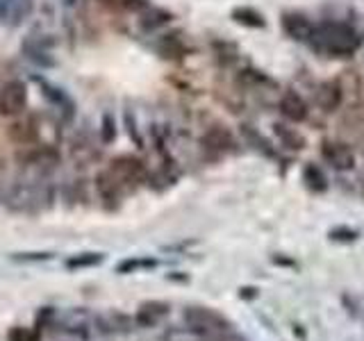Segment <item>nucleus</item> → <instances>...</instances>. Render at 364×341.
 <instances>
[{
    "instance_id": "1a4fd4ad",
    "label": "nucleus",
    "mask_w": 364,
    "mask_h": 341,
    "mask_svg": "<svg viewBox=\"0 0 364 341\" xmlns=\"http://www.w3.org/2000/svg\"><path fill=\"white\" fill-rule=\"evenodd\" d=\"M37 136H39V128L32 119H18L9 125V139L16 144L30 146L37 141Z\"/></svg>"
},
{
    "instance_id": "ddd939ff",
    "label": "nucleus",
    "mask_w": 364,
    "mask_h": 341,
    "mask_svg": "<svg viewBox=\"0 0 364 341\" xmlns=\"http://www.w3.org/2000/svg\"><path fill=\"white\" fill-rule=\"evenodd\" d=\"M41 87H43V96L48 98L53 105H57L60 109H64L68 117L73 114V102L68 100V96L64 94L62 89H57V87H53V85H48V82H41Z\"/></svg>"
},
{
    "instance_id": "a211bd4d",
    "label": "nucleus",
    "mask_w": 364,
    "mask_h": 341,
    "mask_svg": "<svg viewBox=\"0 0 364 341\" xmlns=\"http://www.w3.org/2000/svg\"><path fill=\"white\" fill-rule=\"evenodd\" d=\"M232 18H235L237 23H242V26H248V28H262V26H264V21H262V16L257 14L255 9H250V7L235 9V11H232Z\"/></svg>"
},
{
    "instance_id": "f257e3e1",
    "label": "nucleus",
    "mask_w": 364,
    "mask_h": 341,
    "mask_svg": "<svg viewBox=\"0 0 364 341\" xmlns=\"http://www.w3.org/2000/svg\"><path fill=\"white\" fill-rule=\"evenodd\" d=\"M310 43L321 53L348 57L360 48V37L350 26H346V23L328 21V23H321V26H314V34Z\"/></svg>"
},
{
    "instance_id": "39448f33",
    "label": "nucleus",
    "mask_w": 364,
    "mask_h": 341,
    "mask_svg": "<svg viewBox=\"0 0 364 341\" xmlns=\"http://www.w3.org/2000/svg\"><path fill=\"white\" fill-rule=\"evenodd\" d=\"M321 157L337 170H350L355 166V155H353L350 148L341 141H323Z\"/></svg>"
},
{
    "instance_id": "423d86ee",
    "label": "nucleus",
    "mask_w": 364,
    "mask_h": 341,
    "mask_svg": "<svg viewBox=\"0 0 364 341\" xmlns=\"http://www.w3.org/2000/svg\"><path fill=\"white\" fill-rule=\"evenodd\" d=\"M280 112L294 123H301L307 119V105L296 91H284L280 96Z\"/></svg>"
},
{
    "instance_id": "393cba45",
    "label": "nucleus",
    "mask_w": 364,
    "mask_h": 341,
    "mask_svg": "<svg viewBox=\"0 0 364 341\" xmlns=\"http://www.w3.org/2000/svg\"><path fill=\"white\" fill-rule=\"evenodd\" d=\"M53 253H18L14 255V259L18 261H41V259H50Z\"/></svg>"
},
{
    "instance_id": "2eb2a0df",
    "label": "nucleus",
    "mask_w": 364,
    "mask_h": 341,
    "mask_svg": "<svg viewBox=\"0 0 364 341\" xmlns=\"http://www.w3.org/2000/svg\"><path fill=\"white\" fill-rule=\"evenodd\" d=\"M303 180L307 182V187L314 189V191H326L328 189V178L323 175V170L314 166V164H307L303 168Z\"/></svg>"
},
{
    "instance_id": "aec40b11",
    "label": "nucleus",
    "mask_w": 364,
    "mask_h": 341,
    "mask_svg": "<svg viewBox=\"0 0 364 341\" xmlns=\"http://www.w3.org/2000/svg\"><path fill=\"white\" fill-rule=\"evenodd\" d=\"M276 134L284 141V146H289V148H303V139H301V136L296 134L294 130H289L287 125L278 123V125H276Z\"/></svg>"
},
{
    "instance_id": "7ed1b4c3",
    "label": "nucleus",
    "mask_w": 364,
    "mask_h": 341,
    "mask_svg": "<svg viewBox=\"0 0 364 341\" xmlns=\"http://www.w3.org/2000/svg\"><path fill=\"white\" fill-rule=\"evenodd\" d=\"M109 175L119 182V185H136V182H144L146 178V168L136 157L132 155H121L112 162V166L107 168Z\"/></svg>"
},
{
    "instance_id": "f8f14e48",
    "label": "nucleus",
    "mask_w": 364,
    "mask_h": 341,
    "mask_svg": "<svg viewBox=\"0 0 364 341\" xmlns=\"http://www.w3.org/2000/svg\"><path fill=\"white\" fill-rule=\"evenodd\" d=\"M98 323L102 325L105 332H130L134 325V318L125 314H109L105 318H98Z\"/></svg>"
},
{
    "instance_id": "6e6552de",
    "label": "nucleus",
    "mask_w": 364,
    "mask_h": 341,
    "mask_svg": "<svg viewBox=\"0 0 364 341\" xmlns=\"http://www.w3.org/2000/svg\"><path fill=\"white\" fill-rule=\"evenodd\" d=\"M166 314H168V305L166 303L151 301V303H144L139 307V312H136V316H134V323L141 325V328H151L157 321H162Z\"/></svg>"
},
{
    "instance_id": "b1692460",
    "label": "nucleus",
    "mask_w": 364,
    "mask_h": 341,
    "mask_svg": "<svg viewBox=\"0 0 364 341\" xmlns=\"http://www.w3.org/2000/svg\"><path fill=\"white\" fill-rule=\"evenodd\" d=\"M114 121H112V117H102V141H112L114 139Z\"/></svg>"
},
{
    "instance_id": "f3484780",
    "label": "nucleus",
    "mask_w": 364,
    "mask_h": 341,
    "mask_svg": "<svg viewBox=\"0 0 364 341\" xmlns=\"http://www.w3.org/2000/svg\"><path fill=\"white\" fill-rule=\"evenodd\" d=\"M157 261L151 257H130V259H123L121 264L117 266L119 273H134V271H141V269H155Z\"/></svg>"
},
{
    "instance_id": "6ab92c4d",
    "label": "nucleus",
    "mask_w": 364,
    "mask_h": 341,
    "mask_svg": "<svg viewBox=\"0 0 364 341\" xmlns=\"http://www.w3.org/2000/svg\"><path fill=\"white\" fill-rule=\"evenodd\" d=\"M242 132H244V136L246 139L253 144V148L255 151H262L264 155H273V151H271V146H269V141L264 139V136H262L259 132H255L253 128H250V125H242Z\"/></svg>"
},
{
    "instance_id": "9d476101",
    "label": "nucleus",
    "mask_w": 364,
    "mask_h": 341,
    "mask_svg": "<svg viewBox=\"0 0 364 341\" xmlns=\"http://www.w3.org/2000/svg\"><path fill=\"white\" fill-rule=\"evenodd\" d=\"M32 7V0H0V21L21 23Z\"/></svg>"
},
{
    "instance_id": "20e7f679",
    "label": "nucleus",
    "mask_w": 364,
    "mask_h": 341,
    "mask_svg": "<svg viewBox=\"0 0 364 341\" xmlns=\"http://www.w3.org/2000/svg\"><path fill=\"white\" fill-rule=\"evenodd\" d=\"M28 102V89L18 80H11L0 89V114L3 117H16L26 109Z\"/></svg>"
},
{
    "instance_id": "dca6fc26",
    "label": "nucleus",
    "mask_w": 364,
    "mask_h": 341,
    "mask_svg": "<svg viewBox=\"0 0 364 341\" xmlns=\"http://www.w3.org/2000/svg\"><path fill=\"white\" fill-rule=\"evenodd\" d=\"M105 259L102 253H80V255H73L71 259H66V269H89V266H96L100 261Z\"/></svg>"
},
{
    "instance_id": "4be33fe9",
    "label": "nucleus",
    "mask_w": 364,
    "mask_h": 341,
    "mask_svg": "<svg viewBox=\"0 0 364 341\" xmlns=\"http://www.w3.org/2000/svg\"><path fill=\"white\" fill-rule=\"evenodd\" d=\"M9 341H39V332L30 328H14L9 332Z\"/></svg>"
},
{
    "instance_id": "412c9836",
    "label": "nucleus",
    "mask_w": 364,
    "mask_h": 341,
    "mask_svg": "<svg viewBox=\"0 0 364 341\" xmlns=\"http://www.w3.org/2000/svg\"><path fill=\"white\" fill-rule=\"evenodd\" d=\"M105 3H109L114 7H121V9H128V11L148 9V0H105Z\"/></svg>"
},
{
    "instance_id": "9b49d317",
    "label": "nucleus",
    "mask_w": 364,
    "mask_h": 341,
    "mask_svg": "<svg viewBox=\"0 0 364 341\" xmlns=\"http://www.w3.org/2000/svg\"><path fill=\"white\" fill-rule=\"evenodd\" d=\"M316 100H318V107H321V109L333 112V109L339 107V102H341V89L335 82H326V85L318 87Z\"/></svg>"
},
{
    "instance_id": "5701e85b",
    "label": "nucleus",
    "mask_w": 364,
    "mask_h": 341,
    "mask_svg": "<svg viewBox=\"0 0 364 341\" xmlns=\"http://www.w3.org/2000/svg\"><path fill=\"white\" fill-rule=\"evenodd\" d=\"M358 237L355 230H346V227H337V230L330 232V239H337V242H353Z\"/></svg>"
},
{
    "instance_id": "0eeeda50",
    "label": "nucleus",
    "mask_w": 364,
    "mask_h": 341,
    "mask_svg": "<svg viewBox=\"0 0 364 341\" xmlns=\"http://www.w3.org/2000/svg\"><path fill=\"white\" fill-rule=\"evenodd\" d=\"M282 28L291 39H299V41H310L314 34V26L301 14H287L282 18Z\"/></svg>"
},
{
    "instance_id": "a878e982",
    "label": "nucleus",
    "mask_w": 364,
    "mask_h": 341,
    "mask_svg": "<svg viewBox=\"0 0 364 341\" xmlns=\"http://www.w3.org/2000/svg\"><path fill=\"white\" fill-rule=\"evenodd\" d=\"M219 341H246V339L237 337V335H232V332H230V330H228V332H223V335L219 337Z\"/></svg>"
},
{
    "instance_id": "4468645a",
    "label": "nucleus",
    "mask_w": 364,
    "mask_h": 341,
    "mask_svg": "<svg viewBox=\"0 0 364 341\" xmlns=\"http://www.w3.org/2000/svg\"><path fill=\"white\" fill-rule=\"evenodd\" d=\"M203 144H208L212 151H228V148L232 146V136L221 128H212V130L205 132Z\"/></svg>"
},
{
    "instance_id": "f03ea898",
    "label": "nucleus",
    "mask_w": 364,
    "mask_h": 341,
    "mask_svg": "<svg viewBox=\"0 0 364 341\" xmlns=\"http://www.w3.org/2000/svg\"><path fill=\"white\" fill-rule=\"evenodd\" d=\"M182 318H185L187 328L193 330V332L200 335V337L223 335V332H228V330L232 328L230 321H228L223 314L212 310V307H187L185 314H182Z\"/></svg>"
}]
</instances>
